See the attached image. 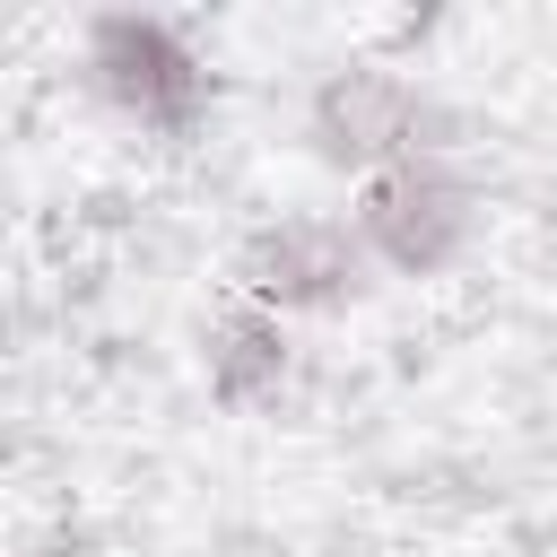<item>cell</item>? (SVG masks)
Instances as JSON below:
<instances>
[{
  "instance_id": "6da1fadb",
  "label": "cell",
  "mask_w": 557,
  "mask_h": 557,
  "mask_svg": "<svg viewBox=\"0 0 557 557\" xmlns=\"http://www.w3.org/2000/svg\"><path fill=\"white\" fill-rule=\"evenodd\" d=\"M305 148L322 165L374 183V174H392L409 157H453L461 148V122L409 70H392V61H339L305 96Z\"/></svg>"
},
{
  "instance_id": "7a4b0ae2",
  "label": "cell",
  "mask_w": 557,
  "mask_h": 557,
  "mask_svg": "<svg viewBox=\"0 0 557 557\" xmlns=\"http://www.w3.org/2000/svg\"><path fill=\"white\" fill-rule=\"evenodd\" d=\"M78 70L131 131H157V139H191L218 104L209 52L165 9H96L78 35Z\"/></svg>"
},
{
  "instance_id": "3957f363",
  "label": "cell",
  "mask_w": 557,
  "mask_h": 557,
  "mask_svg": "<svg viewBox=\"0 0 557 557\" xmlns=\"http://www.w3.org/2000/svg\"><path fill=\"white\" fill-rule=\"evenodd\" d=\"M348 218H357L374 270H392V278H444L453 261H470L487 200L461 174V157H409V165L357 183V209Z\"/></svg>"
},
{
  "instance_id": "277c9868",
  "label": "cell",
  "mask_w": 557,
  "mask_h": 557,
  "mask_svg": "<svg viewBox=\"0 0 557 557\" xmlns=\"http://www.w3.org/2000/svg\"><path fill=\"white\" fill-rule=\"evenodd\" d=\"M235 287L244 305L296 322V313H348L366 287H374V252L357 235V218H331V209H287V218H261L235 252Z\"/></svg>"
},
{
  "instance_id": "5b68a950",
  "label": "cell",
  "mask_w": 557,
  "mask_h": 557,
  "mask_svg": "<svg viewBox=\"0 0 557 557\" xmlns=\"http://www.w3.org/2000/svg\"><path fill=\"white\" fill-rule=\"evenodd\" d=\"M200 383H209V400H218L226 418L278 409L287 383H296V339H287V322L261 313V305H226V313L200 331Z\"/></svg>"
},
{
  "instance_id": "8992f818",
  "label": "cell",
  "mask_w": 557,
  "mask_h": 557,
  "mask_svg": "<svg viewBox=\"0 0 557 557\" xmlns=\"http://www.w3.org/2000/svg\"><path fill=\"white\" fill-rule=\"evenodd\" d=\"M26 557H104V540H96L87 522H44V531L26 540Z\"/></svg>"
}]
</instances>
